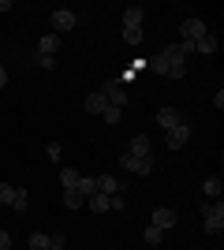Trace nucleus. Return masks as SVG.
Returning a JSON list of instances; mask_svg holds the SVG:
<instances>
[{"instance_id":"1","label":"nucleus","mask_w":224,"mask_h":250,"mask_svg":"<svg viewBox=\"0 0 224 250\" xmlns=\"http://www.w3.org/2000/svg\"><path fill=\"white\" fill-rule=\"evenodd\" d=\"M161 56H164V67H168V79H183L187 75V56L180 52V42L176 45H168V49H161Z\"/></svg>"},{"instance_id":"2","label":"nucleus","mask_w":224,"mask_h":250,"mask_svg":"<svg viewBox=\"0 0 224 250\" xmlns=\"http://www.w3.org/2000/svg\"><path fill=\"white\" fill-rule=\"evenodd\" d=\"M202 217H205V231L209 235H221L224 231V202L217 198V202H205L202 206Z\"/></svg>"},{"instance_id":"3","label":"nucleus","mask_w":224,"mask_h":250,"mask_svg":"<svg viewBox=\"0 0 224 250\" xmlns=\"http://www.w3.org/2000/svg\"><path fill=\"white\" fill-rule=\"evenodd\" d=\"M75 22H79V15H75V11H67V8H60V11H53V15H49V26H53V34L75 30Z\"/></svg>"},{"instance_id":"4","label":"nucleus","mask_w":224,"mask_h":250,"mask_svg":"<svg viewBox=\"0 0 224 250\" xmlns=\"http://www.w3.org/2000/svg\"><path fill=\"white\" fill-rule=\"evenodd\" d=\"M120 168H127V172H135V176H149V172H153V157H131V153H123V157H120Z\"/></svg>"},{"instance_id":"5","label":"nucleus","mask_w":224,"mask_h":250,"mask_svg":"<svg viewBox=\"0 0 224 250\" xmlns=\"http://www.w3.org/2000/svg\"><path fill=\"white\" fill-rule=\"evenodd\" d=\"M205 34H209V26H205L202 19H183V26H180V38H183V42H191V45L202 42Z\"/></svg>"},{"instance_id":"6","label":"nucleus","mask_w":224,"mask_h":250,"mask_svg":"<svg viewBox=\"0 0 224 250\" xmlns=\"http://www.w3.org/2000/svg\"><path fill=\"white\" fill-rule=\"evenodd\" d=\"M187 142H191V127H187V120H183L180 127H172L168 135H164V146H168V149H183Z\"/></svg>"},{"instance_id":"7","label":"nucleus","mask_w":224,"mask_h":250,"mask_svg":"<svg viewBox=\"0 0 224 250\" xmlns=\"http://www.w3.org/2000/svg\"><path fill=\"white\" fill-rule=\"evenodd\" d=\"M101 94H105L108 104H116V108H127V101H131V97H127V86H123V83H108Z\"/></svg>"},{"instance_id":"8","label":"nucleus","mask_w":224,"mask_h":250,"mask_svg":"<svg viewBox=\"0 0 224 250\" xmlns=\"http://www.w3.org/2000/svg\"><path fill=\"white\" fill-rule=\"evenodd\" d=\"M127 153H131V157H153V142H149L146 135H135V138L127 142Z\"/></svg>"},{"instance_id":"9","label":"nucleus","mask_w":224,"mask_h":250,"mask_svg":"<svg viewBox=\"0 0 224 250\" xmlns=\"http://www.w3.org/2000/svg\"><path fill=\"white\" fill-rule=\"evenodd\" d=\"M183 124V116L176 112V108H157V127L161 131H172V127H180Z\"/></svg>"},{"instance_id":"10","label":"nucleus","mask_w":224,"mask_h":250,"mask_svg":"<svg viewBox=\"0 0 224 250\" xmlns=\"http://www.w3.org/2000/svg\"><path fill=\"white\" fill-rule=\"evenodd\" d=\"M56 49H60V34H45L41 42H38V56H56Z\"/></svg>"},{"instance_id":"11","label":"nucleus","mask_w":224,"mask_h":250,"mask_svg":"<svg viewBox=\"0 0 224 250\" xmlns=\"http://www.w3.org/2000/svg\"><path fill=\"white\" fill-rule=\"evenodd\" d=\"M120 179L116 176H97V194H108V198H112V194H120Z\"/></svg>"},{"instance_id":"12","label":"nucleus","mask_w":224,"mask_h":250,"mask_svg":"<svg viewBox=\"0 0 224 250\" xmlns=\"http://www.w3.org/2000/svg\"><path fill=\"white\" fill-rule=\"evenodd\" d=\"M153 228H161V231L176 228V213H172V209H157V213H153Z\"/></svg>"},{"instance_id":"13","label":"nucleus","mask_w":224,"mask_h":250,"mask_svg":"<svg viewBox=\"0 0 224 250\" xmlns=\"http://www.w3.org/2000/svg\"><path fill=\"white\" fill-rule=\"evenodd\" d=\"M105 108H108L105 94H90V97H86V112H90V116H101Z\"/></svg>"},{"instance_id":"14","label":"nucleus","mask_w":224,"mask_h":250,"mask_svg":"<svg viewBox=\"0 0 224 250\" xmlns=\"http://www.w3.org/2000/svg\"><path fill=\"white\" fill-rule=\"evenodd\" d=\"M75 190H79L82 198H90V194H97V179H94V176H79V183H75Z\"/></svg>"},{"instance_id":"15","label":"nucleus","mask_w":224,"mask_h":250,"mask_svg":"<svg viewBox=\"0 0 224 250\" xmlns=\"http://www.w3.org/2000/svg\"><path fill=\"white\" fill-rule=\"evenodd\" d=\"M142 19H146V8H127L123 11V26H142Z\"/></svg>"},{"instance_id":"16","label":"nucleus","mask_w":224,"mask_h":250,"mask_svg":"<svg viewBox=\"0 0 224 250\" xmlns=\"http://www.w3.org/2000/svg\"><path fill=\"white\" fill-rule=\"evenodd\" d=\"M205 194H209V202H217V198H221V190H224V183H221V176H209V179H205Z\"/></svg>"},{"instance_id":"17","label":"nucleus","mask_w":224,"mask_h":250,"mask_svg":"<svg viewBox=\"0 0 224 250\" xmlns=\"http://www.w3.org/2000/svg\"><path fill=\"white\" fill-rule=\"evenodd\" d=\"M64 206H67V209H82V206H86V198L71 187V190H64Z\"/></svg>"},{"instance_id":"18","label":"nucleus","mask_w":224,"mask_h":250,"mask_svg":"<svg viewBox=\"0 0 224 250\" xmlns=\"http://www.w3.org/2000/svg\"><path fill=\"white\" fill-rule=\"evenodd\" d=\"M11 209H15V213H19V217H22V213H26V209H30V198H26V190H15V202H11Z\"/></svg>"},{"instance_id":"19","label":"nucleus","mask_w":224,"mask_h":250,"mask_svg":"<svg viewBox=\"0 0 224 250\" xmlns=\"http://www.w3.org/2000/svg\"><path fill=\"white\" fill-rule=\"evenodd\" d=\"M49 243H53V235H45V231H34L30 235V250H49Z\"/></svg>"},{"instance_id":"20","label":"nucleus","mask_w":224,"mask_h":250,"mask_svg":"<svg viewBox=\"0 0 224 250\" xmlns=\"http://www.w3.org/2000/svg\"><path fill=\"white\" fill-rule=\"evenodd\" d=\"M90 209H94V213H108V194H90Z\"/></svg>"},{"instance_id":"21","label":"nucleus","mask_w":224,"mask_h":250,"mask_svg":"<svg viewBox=\"0 0 224 250\" xmlns=\"http://www.w3.org/2000/svg\"><path fill=\"white\" fill-rule=\"evenodd\" d=\"M60 183H64V190H71L75 183H79V172H75V168H60Z\"/></svg>"},{"instance_id":"22","label":"nucleus","mask_w":224,"mask_h":250,"mask_svg":"<svg viewBox=\"0 0 224 250\" xmlns=\"http://www.w3.org/2000/svg\"><path fill=\"white\" fill-rule=\"evenodd\" d=\"M123 42L127 45H142V26H123Z\"/></svg>"},{"instance_id":"23","label":"nucleus","mask_w":224,"mask_h":250,"mask_svg":"<svg viewBox=\"0 0 224 250\" xmlns=\"http://www.w3.org/2000/svg\"><path fill=\"white\" fill-rule=\"evenodd\" d=\"M194 49L198 52H217V34H205L202 42H194Z\"/></svg>"},{"instance_id":"24","label":"nucleus","mask_w":224,"mask_h":250,"mask_svg":"<svg viewBox=\"0 0 224 250\" xmlns=\"http://www.w3.org/2000/svg\"><path fill=\"white\" fill-rule=\"evenodd\" d=\"M120 116H123V108H116V104H108L105 112H101V120H105V124H120Z\"/></svg>"},{"instance_id":"25","label":"nucleus","mask_w":224,"mask_h":250,"mask_svg":"<svg viewBox=\"0 0 224 250\" xmlns=\"http://www.w3.org/2000/svg\"><path fill=\"white\" fill-rule=\"evenodd\" d=\"M15 190H19V187H8V183H0V206H11V202H15Z\"/></svg>"},{"instance_id":"26","label":"nucleus","mask_w":224,"mask_h":250,"mask_svg":"<svg viewBox=\"0 0 224 250\" xmlns=\"http://www.w3.org/2000/svg\"><path fill=\"white\" fill-rule=\"evenodd\" d=\"M161 239H164V231L149 224V228H146V243H149V247H161Z\"/></svg>"},{"instance_id":"27","label":"nucleus","mask_w":224,"mask_h":250,"mask_svg":"<svg viewBox=\"0 0 224 250\" xmlns=\"http://www.w3.org/2000/svg\"><path fill=\"white\" fill-rule=\"evenodd\" d=\"M123 206H127L123 194H112V198H108V209H112V213H123Z\"/></svg>"},{"instance_id":"28","label":"nucleus","mask_w":224,"mask_h":250,"mask_svg":"<svg viewBox=\"0 0 224 250\" xmlns=\"http://www.w3.org/2000/svg\"><path fill=\"white\" fill-rule=\"evenodd\" d=\"M38 67H41V71H53V67H56V56H38Z\"/></svg>"},{"instance_id":"29","label":"nucleus","mask_w":224,"mask_h":250,"mask_svg":"<svg viewBox=\"0 0 224 250\" xmlns=\"http://www.w3.org/2000/svg\"><path fill=\"white\" fill-rule=\"evenodd\" d=\"M45 153H49V161H60V142H49V146H45Z\"/></svg>"},{"instance_id":"30","label":"nucleus","mask_w":224,"mask_h":250,"mask_svg":"<svg viewBox=\"0 0 224 250\" xmlns=\"http://www.w3.org/2000/svg\"><path fill=\"white\" fill-rule=\"evenodd\" d=\"M153 71H161V75L168 71V67H164V56H161V52H157V56H153Z\"/></svg>"},{"instance_id":"31","label":"nucleus","mask_w":224,"mask_h":250,"mask_svg":"<svg viewBox=\"0 0 224 250\" xmlns=\"http://www.w3.org/2000/svg\"><path fill=\"white\" fill-rule=\"evenodd\" d=\"M0 250H11V235L8 231H0Z\"/></svg>"},{"instance_id":"32","label":"nucleus","mask_w":224,"mask_h":250,"mask_svg":"<svg viewBox=\"0 0 224 250\" xmlns=\"http://www.w3.org/2000/svg\"><path fill=\"white\" fill-rule=\"evenodd\" d=\"M49 250H64V235H53V243H49Z\"/></svg>"},{"instance_id":"33","label":"nucleus","mask_w":224,"mask_h":250,"mask_svg":"<svg viewBox=\"0 0 224 250\" xmlns=\"http://www.w3.org/2000/svg\"><path fill=\"white\" fill-rule=\"evenodd\" d=\"M8 83V67H4V63H0V86Z\"/></svg>"}]
</instances>
